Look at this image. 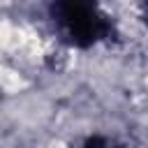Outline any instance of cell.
<instances>
[{
    "label": "cell",
    "instance_id": "2",
    "mask_svg": "<svg viewBox=\"0 0 148 148\" xmlns=\"http://www.w3.org/2000/svg\"><path fill=\"white\" fill-rule=\"evenodd\" d=\"M79 148H104V143H102L99 139H90V141H86V143L79 146Z\"/></svg>",
    "mask_w": 148,
    "mask_h": 148
},
{
    "label": "cell",
    "instance_id": "1",
    "mask_svg": "<svg viewBox=\"0 0 148 148\" xmlns=\"http://www.w3.org/2000/svg\"><path fill=\"white\" fill-rule=\"evenodd\" d=\"M51 12L65 39L74 46H81V49L95 46L113 32L109 16L97 5L67 0V2H56Z\"/></svg>",
    "mask_w": 148,
    "mask_h": 148
}]
</instances>
